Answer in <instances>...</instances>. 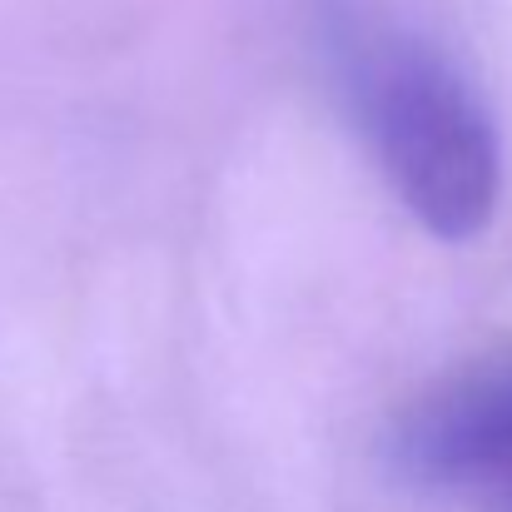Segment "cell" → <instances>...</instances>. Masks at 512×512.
Listing matches in <instances>:
<instances>
[{"mask_svg":"<svg viewBox=\"0 0 512 512\" xmlns=\"http://www.w3.org/2000/svg\"><path fill=\"white\" fill-rule=\"evenodd\" d=\"M314 40L353 135L438 239H478L503 194L493 110L463 65L393 0H314Z\"/></svg>","mask_w":512,"mask_h":512,"instance_id":"cell-1","label":"cell"},{"mask_svg":"<svg viewBox=\"0 0 512 512\" xmlns=\"http://www.w3.org/2000/svg\"><path fill=\"white\" fill-rule=\"evenodd\" d=\"M388 473L463 512H512V348L413 398L388 438Z\"/></svg>","mask_w":512,"mask_h":512,"instance_id":"cell-2","label":"cell"}]
</instances>
